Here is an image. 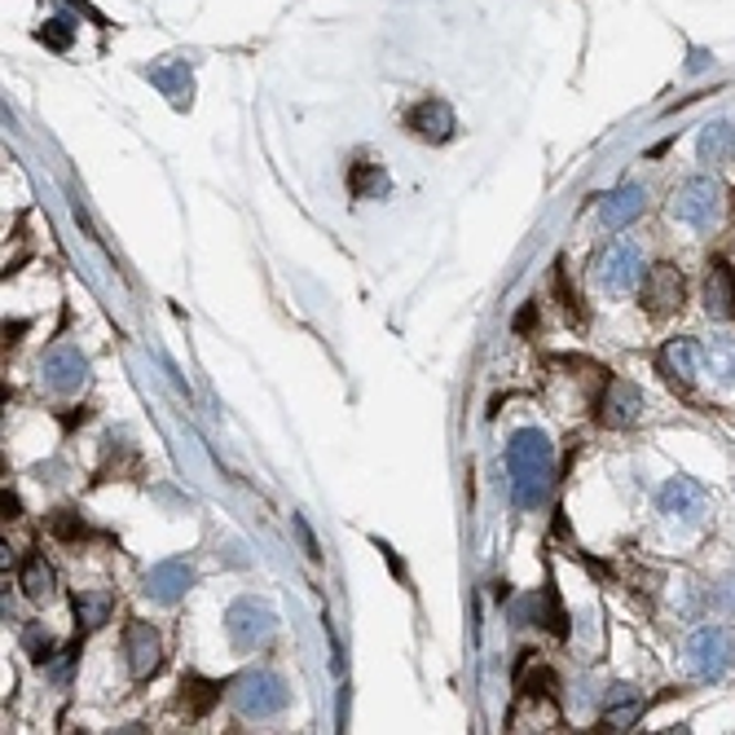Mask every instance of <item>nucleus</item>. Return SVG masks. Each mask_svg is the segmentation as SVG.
Masks as SVG:
<instances>
[{
	"label": "nucleus",
	"instance_id": "obj_16",
	"mask_svg": "<svg viewBox=\"0 0 735 735\" xmlns=\"http://www.w3.org/2000/svg\"><path fill=\"white\" fill-rule=\"evenodd\" d=\"M705 309L714 322H732L735 318V278L723 260L710 265V278H705Z\"/></svg>",
	"mask_w": 735,
	"mask_h": 735
},
{
	"label": "nucleus",
	"instance_id": "obj_20",
	"mask_svg": "<svg viewBox=\"0 0 735 735\" xmlns=\"http://www.w3.org/2000/svg\"><path fill=\"white\" fill-rule=\"evenodd\" d=\"M18 586H22V594H27V599H35V603L53 594V568L44 563V555H27V559H22Z\"/></svg>",
	"mask_w": 735,
	"mask_h": 735
},
{
	"label": "nucleus",
	"instance_id": "obj_7",
	"mask_svg": "<svg viewBox=\"0 0 735 735\" xmlns=\"http://www.w3.org/2000/svg\"><path fill=\"white\" fill-rule=\"evenodd\" d=\"M273 625H278V617H273L265 603H256V599H238V603H229V612H225V630H229V639H234L238 648L265 643V639L273 634Z\"/></svg>",
	"mask_w": 735,
	"mask_h": 735
},
{
	"label": "nucleus",
	"instance_id": "obj_13",
	"mask_svg": "<svg viewBox=\"0 0 735 735\" xmlns=\"http://www.w3.org/2000/svg\"><path fill=\"white\" fill-rule=\"evenodd\" d=\"M643 207H648V189L643 185H621L599 203V216H603L608 229H625L643 216Z\"/></svg>",
	"mask_w": 735,
	"mask_h": 735
},
{
	"label": "nucleus",
	"instance_id": "obj_14",
	"mask_svg": "<svg viewBox=\"0 0 735 735\" xmlns=\"http://www.w3.org/2000/svg\"><path fill=\"white\" fill-rule=\"evenodd\" d=\"M661 370L670 374V383L692 387L696 374H701V344H696V340H670V344L661 349Z\"/></svg>",
	"mask_w": 735,
	"mask_h": 735
},
{
	"label": "nucleus",
	"instance_id": "obj_11",
	"mask_svg": "<svg viewBox=\"0 0 735 735\" xmlns=\"http://www.w3.org/2000/svg\"><path fill=\"white\" fill-rule=\"evenodd\" d=\"M189 586H194V563H189V559H164V563H155V568L146 572V594H151L155 603H164V608L182 603Z\"/></svg>",
	"mask_w": 735,
	"mask_h": 735
},
{
	"label": "nucleus",
	"instance_id": "obj_18",
	"mask_svg": "<svg viewBox=\"0 0 735 735\" xmlns=\"http://www.w3.org/2000/svg\"><path fill=\"white\" fill-rule=\"evenodd\" d=\"M115 612V594L111 590H80L75 594V621L80 630H102Z\"/></svg>",
	"mask_w": 735,
	"mask_h": 735
},
{
	"label": "nucleus",
	"instance_id": "obj_23",
	"mask_svg": "<svg viewBox=\"0 0 735 735\" xmlns=\"http://www.w3.org/2000/svg\"><path fill=\"white\" fill-rule=\"evenodd\" d=\"M353 194H362V198H383V194H387V177H383L374 164H358V168H353Z\"/></svg>",
	"mask_w": 735,
	"mask_h": 735
},
{
	"label": "nucleus",
	"instance_id": "obj_3",
	"mask_svg": "<svg viewBox=\"0 0 735 735\" xmlns=\"http://www.w3.org/2000/svg\"><path fill=\"white\" fill-rule=\"evenodd\" d=\"M718 211H723V185L714 177H692V182L679 185L674 198H670V216L692 225V229H710L718 220Z\"/></svg>",
	"mask_w": 735,
	"mask_h": 735
},
{
	"label": "nucleus",
	"instance_id": "obj_1",
	"mask_svg": "<svg viewBox=\"0 0 735 735\" xmlns=\"http://www.w3.org/2000/svg\"><path fill=\"white\" fill-rule=\"evenodd\" d=\"M507 472H511V494L520 507H542L551 498L555 480V445L547 432L525 427L507 445Z\"/></svg>",
	"mask_w": 735,
	"mask_h": 735
},
{
	"label": "nucleus",
	"instance_id": "obj_24",
	"mask_svg": "<svg viewBox=\"0 0 735 735\" xmlns=\"http://www.w3.org/2000/svg\"><path fill=\"white\" fill-rule=\"evenodd\" d=\"M53 49H66V40H71V22L66 18H53V22H44V31H40Z\"/></svg>",
	"mask_w": 735,
	"mask_h": 735
},
{
	"label": "nucleus",
	"instance_id": "obj_17",
	"mask_svg": "<svg viewBox=\"0 0 735 735\" xmlns=\"http://www.w3.org/2000/svg\"><path fill=\"white\" fill-rule=\"evenodd\" d=\"M696 155H701V164H710V168L727 164V159L735 155V124L732 120H710V124L701 128V137H696Z\"/></svg>",
	"mask_w": 735,
	"mask_h": 735
},
{
	"label": "nucleus",
	"instance_id": "obj_15",
	"mask_svg": "<svg viewBox=\"0 0 735 735\" xmlns=\"http://www.w3.org/2000/svg\"><path fill=\"white\" fill-rule=\"evenodd\" d=\"M410 128H414V137H423V142H445V137L454 133V111H449L441 97H427V102H418V106L410 111Z\"/></svg>",
	"mask_w": 735,
	"mask_h": 735
},
{
	"label": "nucleus",
	"instance_id": "obj_12",
	"mask_svg": "<svg viewBox=\"0 0 735 735\" xmlns=\"http://www.w3.org/2000/svg\"><path fill=\"white\" fill-rule=\"evenodd\" d=\"M84 379H89V362L80 358V349H53L49 358H44V383L53 387V392H62V396H71V392H80L84 387Z\"/></svg>",
	"mask_w": 735,
	"mask_h": 735
},
{
	"label": "nucleus",
	"instance_id": "obj_21",
	"mask_svg": "<svg viewBox=\"0 0 735 735\" xmlns=\"http://www.w3.org/2000/svg\"><path fill=\"white\" fill-rule=\"evenodd\" d=\"M639 714H643V696H634L630 687H617L612 705L603 710V727H608V732H625V727H630Z\"/></svg>",
	"mask_w": 735,
	"mask_h": 735
},
{
	"label": "nucleus",
	"instance_id": "obj_8",
	"mask_svg": "<svg viewBox=\"0 0 735 735\" xmlns=\"http://www.w3.org/2000/svg\"><path fill=\"white\" fill-rule=\"evenodd\" d=\"M683 296H687V282H683V269L674 265H652L648 278H643V304L652 318H670L674 309H683Z\"/></svg>",
	"mask_w": 735,
	"mask_h": 735
},
{
	"label": "nucleus",
	"instance_id": "obj_25",
	"mask_svg": "<svg viewBox=\"0 0 735 735\" xmlns=\"http://www.w3.org/2000/svg\"><path fill=\"white\" fill-rule=\"evenodd\" d=\"M718 603H723V608H735V577H727V581L718 586Z\"/></svg>",
	"mask_w": 735,
	"mask_h": 735
},
{
	"label": "nucleus",
	"instance_id": "obj_5",
	"mask_svg": "<svg viewBox=\"0 0 735 735\" xmlns=\"http://www.w3.org/2000/svg\"><path fill=\"white\" fill-rule=\"evenodd\" d=\"M639 278H643V251L634 242H612V247H603L594 256V282L603 291L625 296V291L639 287Z\"/></svg>",
	"mask_w": 735,
	"mask_h": 735
},
{
	"label": "nucleus",
	"instance_id": "obj_2",
	"mask_svg": "<svg viewBox=\"0 0 735 735\" xmlns=\"http://www.w3.org/2000/svg\"><path fill=\"white\" fill-rule=\"evenodd\" d=\"M732 665H735V634L727 625H701V630L687 639V670H692V679L714 683V679H723Z\"/></svg>",
	"mask_w": 735,
	"mask_h": 735
},
{
	"label": "nucleus",
	"instance_id": "obj_19",
	"mask_svg": "<svg viewBox=\"0 0 735 735\" xmlns=\"http://www.w3.org/2000/svg\"><path fill=\"white\" fill-rule=\"evenodd\" d=\"M701 366L710 370L718 383H735V335H714L701 349Z\"/></svg>",
	"mask_w": 735,
	"mask_h": 735
},
{
	"label": "nucleus",
	"instance_id": "obj_22",
	"mask_svg": "<svg viewBox=\"0 0 735 735\" xmlns=\"http://www.w3.org/2000/svg\"><path fill=\"white\" fill-rule=\"evenodd\" d=\"M151 80L177 102V106H189V66L185 62H164V66H151Z\"/></svg>",
	"mask_w": 735,
	"mask_h": 735
},
{
	"label": "nucleus",
	"instance_id": "obj_6",
	"mask_svg": "<svg viewBox=\"0 0 735 735\" xmlns=\"http://www.w3.org/2000/svg\"><path fill=\"white\" fill-rule=\"evenodd\" d=\"M656 503H661V516H670L674 525H701V516L710 507V494H705L701 480L674 476V480H665V489H661Z\"/></svg>",
	"mask_w": 735,
	"mask_h": 735
},
{
	"label": "nucleus",
	"instance_id": "obj_9",
	"mask_svg": "<svg viewBox=\"0 0 735 735\" xmlns=\"http://www.w3.org/2000/svg\"><path fill=\"white\" fill-rule=\"evenodd\" d=\"M643 414H648V396H643L634 383L612 379V383H608V392H603L599 418H603L608 427H634V423H643Z\"/></svg>",
	"mask_w": 735,
	"mask_h": 735
},
{
	"label": "nucleus",
	"instance_id": "obj_4",
	"mask_svg": "<svg viewBox=\"0 0 735 735\" xmlns=\"http://www.w3.org/2000/svg\"><path fill=\"white\" fill-rule=\"evenodd\" d=\"M234 705L242 718H273L287 710V683L269 670H256L234 683Z\"/></svg>",
	"mask_w": 735,
	"mask_h": 735
},
{
	"label": "nucleus",
	"instance_id": "obj_10",
	"mask_svg": "<svg viewBox=\"0 0 735 735\" xmlns=\"http://www.w3.org/2000/svg\"><path fill=\"white\" fill-rule=\"evenodd\" d=\"M124 656H128V670L133 679H151L164 661V643H159V630L151 621H133L124 630Z\"/></svg>",
	"mask_w": 735,
	"mask_h": 735
}]
</instances>
